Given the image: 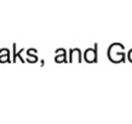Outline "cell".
<instances>
[{
    "label": "cell",
    "instance_id": "6da1fadb",
    "mask_svg": "<svg viewBox=\"0 0 132 124\" xmlns=\"http://www.w3.org/2000/svg\"><path fill=\"white\" fill-rule=\"evenodd\" d=\"M128 57H130V59H131V61H132V51L128 54Z\"/></svg>",
    "mask_w": 132,
    "mask_h": 124
}]
</instances>
